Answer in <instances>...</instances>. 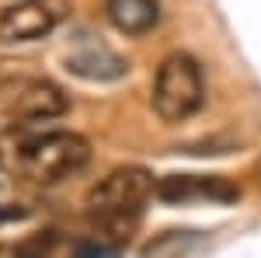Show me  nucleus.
<instances>
[{
  "mask_svg": "<svg viewBox=\"0 0 261 258\" xmlns=\"http://www.w3.org/2000/svg\"><path fill=\"white\" fill-rule=\"evenodd\" d=\"M73 244L77 241H63L56 230L35 234L18 248V258H73Z\"/></svg>",
  "mask_w": 261,
  "mask_h": 258,
  "instance_id": "1a4fd4ad",
  "label": "nucleus"
},
{
  "mask_svg": "<svg viewBox=\"0 0 261 258\" xmlns=\"http://www.w3.org/2000/svg\"><path fill=\"white\" fill-rule=\"evenodd\" d=\"M150 196H157V181L143 168H115L112 175H105L87 192V206L101 230V241H108L115 248L122 241H129L143 213V202Z\"/></svg>",
  "mask_w": 261,
  "mask_h": 258,
  "instance_id": "f257e3e1",
  "label": "nucleus"
},
{
  "mask_svg": "<svg viewBox=\"0 0 261 258\" xmlns=\"http://www.w3.org/2000/svg\"><path fill=\"white\" fill-rule=\"evenodd\" d=\"M157 199L164 202H192V199H209V202H233L241 199V189L223 178H199V175H167L157 181Z\"/></svg>",
  "mask_w": 261,
  "mask_h": 258,
  "instance_id": "423d86ee",
  "label": "nucleus"
},
{
  "mask_svg": "<svg viewBox=\"0 0 261 258\" xmlns=\"http://www.w3.org/2000/svg\"><path fill=\"white\" fill-rule=\"evenodd\" d=\"M70 98L60 84L42 77H11L0 80V115L7 122H49L66 115Z\"/></svg>",
  "mask_w": 261,
  "mask_h": 258,
  "instance_id": "20e7f679",
  "label": "nucleus"
},
{
  "mask_svg": "<svg viewBox=\"0 0 261 258\" xmlns=\"http://www.w3.org/2000/svg\"><path fill=\"white\" fill-rule=\"evenodd\" d=\"M18 175L42 185L73 178L91 164V143L81 133H66V129H53V133H35L14 143V154L7 160Z\"/></svg>",
  "mask_w": 261,
  "mask_h": 258,
  "instance_id": "f03ea898",
  "label": "nucleus"
},
{
  "mask_svg": "<svg viewBox=\"0 0 261 258\" xmlns=\"http://www.w3.org/2000/svg\"><path fill=\"white\" fill-rule=\"evenodd\" d=\"M153 112L164 122H185L192 119L205 101V80H202V66L188 53H174L157 66L153 77Z\"/></svg>",
  "mask_w": 261,
  "mask_h": 258,
  "instance_id": "7ed1b4c3",
  "label": "nucleus"
},
{
  "mask_svg": "<svg viewBox=\"0 0 261 258\" xmlns=\"http://www.w3.org/2000/svg\"><path fill=\"white\" fill-rule=\"evenodd\" d=\"M105 18L122 35H146L161 21V4L157 0H105Z\"/></svg>",
  "mask_w": 261,
  "mask_h": 258,
  "instance_id": "0eeeda50",
  "label": "nucleus"
},
{
  "mask_svg": "<svg viewBox=\"0 0 261 258\" xmlns=\"http://www.w3.org/2000/svg\"><path fill=\"white\" fill-rule=\"evenodd\" d=\"M66 70H73L77 77H87V80H115L129 66L115 53H108L105 45H87V49H77V53L66 56Z\"/></svg>",
  "mask_w": 261,
  "mask_h": 258,
  "instance_id": "6e6552de",
  "label": "nucleus"
},
{
  "mask_svg": "<svg viewBox=\"0 0 261 258\" xmlns=\"http://www.w3.org/2000/svg\"><path fill=\"white\" fill-rule=\"evenodd\" d=\"M66 14H70L66 0H18L0 11V42L4 45L35 42L60 28Z\"/></svg>",
  "mask_w": 261,
  "mask_h": 258,
  "instance_id": "39448f33",
  "label": "nucleus"
}]
</instances>
